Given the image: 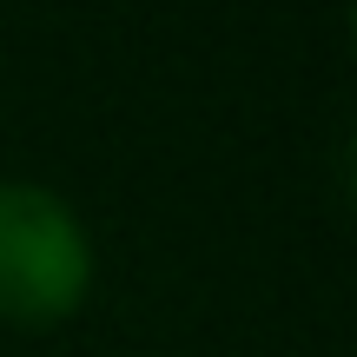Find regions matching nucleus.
Here are the masks:
<instances>
[{"instance_id": "1", "label": "nucleus", "mask_w": 357, "mask_h": 357, "mask_svg": "<svg viewBox=\"0 0 357 357\" xmlns=\"http://www.w3.org/2000/svg\"><path fill=\"white\" fill-rule=\"evenodd\" d=\"M93 245L73 205L47 185H0V318L53 324L86 298Z\"/></svg>"}]
</instances>
